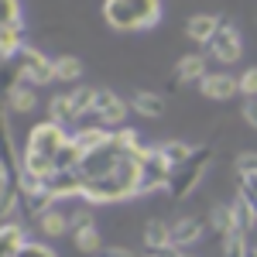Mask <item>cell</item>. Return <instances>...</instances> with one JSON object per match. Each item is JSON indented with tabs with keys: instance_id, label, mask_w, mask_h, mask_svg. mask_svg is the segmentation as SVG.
I'll return each instance as SVG.
<instances>
[{
	"instance_id": "4dcf8cb0",
	"label": "cell",
	"mask_w": 257,
	"mask_h": 257,
	"mask_svg": "<svg viewBox=\"0 0 257 257\" xmlns=\"http://www.w3.org/2000/svg\"><path fill=\"white\" fill-rule=\"evenodd\" d=\"M0 28H24V24H21V0H4Z\"/></svg>"
},
{
	"instance_id": "d6986e66",
	"label": "cell",
	"mask_w": 257,
	"mask_h": 257,
	"mask_svg": "<svg viewBox=\"0 0 257 257\" xmlns=\"http://www.w3.org/2000/svg\"><path fill=\"white\" fill-rule=\"evenodd\" d=\"M209 226H213V233H219V237L237 233L233 206H230V202H213V206H209Z\"/></svg>"
},
{
	"instance_id": "8fae6325",
	"label": "cell",
	"mask_w": 257,
	"mask_h": 257,
	"mask_svg": "<svg viewBox=\"0 0 257 257\" xmlns=\"http://www.w3.org/2000/svg\"><path fill=\"white\" fill-rule=\"evenodd\" d=\"M45 189L48 192H55L59 196V202L62 199H79L82 196V175H79V168L76 172H52V175L45 178Z\"/></svg>"
},
{
	"instance_id": "ffe728a7",
	"label": "cell",
	"mask_w": 257,
	"mask_h": 257,
	"mask_svg": "<svg viewBox=\"0 0 257 257\" xmlns=\"http://www.w3.org/2000/svg\"><path fill=\"white\" fill-rule=\"evenodd\" d=\"M144 247L148 250H155V247H172V223H165V219H148L144 223Z\"/></svg>"
},
{
	"instance_id": "83f0119b",
	"label": "cell",
	"mask_w": 257,
	"mask_h": 257,
	"mask_svg": "<svg viewBox=\"0 0 257 257\" xmlns=\"http://www.w3.org/2000/svg\"><path fill=\"white\" fill-rule=\"evenodd\" d=\"M72 237H76V247L86 250V254H99V250H103V237H99V226H96V223H89V226L76 230Z\"/></svg>"
},
{
	"instance_id": "1f68e13d",
	"label": "cell",
	"mask_w": 257,
	"mask_h": 257,
	"mask_svg": "<svg viewBox=\"0 0 257 257\" xmlns=\"http://www.w3.org/2000/svg\"><path fill=\"white\" fill-rule=\"evenodd\" d=\"M240 96L257 99V65H250V69L240 72Z\"/></svg>"
},
{
	"instance_id": "7c38bea8",
	"label": "cell",
	"mask_w": 257,
	"mask_h": 257,
	"mask_svg": "<svg viewBox=\"0 0 257 257\" xmlns=\"http://www.w3.org/2000/svg\"><path fill=\"white\" fill-rule=\"evenodd\" d=\"M89 123H82V127H76V134L72 138L79 141V148L89 155V151H96V148H106L110 141H113V131L110 127H103L99 120H93V117H86Z\"/></svg>"
},
{
	"instance_id": "3957f363",
	"label": "cell",
	"mask_w": 257,
	"mask_h": 257,
	"mask_svg": "<svg viewBox=\"0 0 257 257\" xmlns=\"http://www.w3.org/2000/svg\"><path fill=\"white\" fill-rule=\"evenodd\" d=\"M206 172H209V148H199L196 158L185 161L182 168H175V175H172V182H168V192H172L175 199L192 196L199 185H202Z\"/></svg>"
},
{
	"instance_id": "2e32d148",
	"label": "cell",
	"mask_w": 257,
	"mask_h": 257,
	"mask_svg": "<svg viewBox=\"0 0 257 257\" xmlns=\"http://www.w3.org/2000/svg\"><path fill=\"white\" fill-rule=\"evenodd\" d=\"M24 243H28L24 223H18V219H4V230H0V250H4V257H14Z\"/></svg>"
},
{
	"instance_id": "74e56055",
	"label": "cell",
	"mask_w": 257,
	"mask_h": 257,
	"mask_svg": "<svg viewBox=\"0 0 257 257\" xmlns=\"http://www.w3.org/2000/svg\"><path fill=\"white\" fill-rule=\"evenodd\" d=\"M243 257H257V243H247V250H243Z\"/></svg>"
},
{
	"instance_id": "ba28073f",
	"label": "cell",
	"mask_w": 257,
	"mask_h": 257,
	"mask_svg": "<svg viewBox=\"0 0 257 257\" xmlns=\"http://www.w3.org/2000/svg\"><path fill=\"white\" fill-rule=\"evenodd\" d=\"M120 158H123V151H120V148L113 144V141H110L106 148H96V151H89V155L82 158V165H79V175H82V182L110 175V172H113V168L120 165Z\"/></svg>"
},
{
	"instance_id": "d4e9b609",
	"label": "cell",
	"mask_w": 257,
	"mask_h": 257,
	"mask_svg": "<svg viewBox=\"0 0 257 257\" xmlns=\"http://www.w3.org/2000/svg\"><path fill=\"white\" fill-rule=\"evenodd\" d=\"M113 144H117L123 155H144L151 144H144V138H141L134 127H117L113 131Z\"/></svg>"
},
{
	"instance_id": "ac0fdd59",
	"label": "cell",
	"mask_w": 257,
	"mask_h": 257,
	"mask_svg": "<svg viewBox=\"0 0 257 257\" xmlns=\"http://www.w3.org/2000/svg\"><path fill=\"white\" fill-rule=\"evenodd\" d=\"M38 230L45 233V237H65L69 230H72V223H69V213H62L59 206H52L48 213H41L38 216Z\"/></svg>"
},
{
	"instance_id": "7a4b0ae2",
	"label": "cell",
	"mask_w": 257,
	"mask_h": 257,
	"mask_svg": "<svg viewBox=\"0 0 257 257\" xmlns=\"http://www.w3.org/2000/svg\"><path fill=\"white\" fill-rule=\"evenodd\" d=\"M175 175L172 161L161 155L158 144H151L144 155H141V182H138V196H151L158 189H168V182Z\"/></svg>"
},
{
	"instance_id": "e0dca14e",
	"label": "cell",
	"mask_w": 257,
	"mask_h": 257,
	"mask_svg": "<svg viewBox=\"0 0 257 257\" xmlns=\"http://www.w3.org/2000/svg\"><path fill=\"white\" fill-rule=\"evenodd\" d=\"M230 206H233V219H237L240 233H254V230H257V206H254V202L243 196V192H237Z\"/></svg>"
},
{
	"instance_id": "cb8c5ba5",
	"label": "cell",
	"mask_w": 257,
	"mask_h": 257,
	"mask_svg": "<svg viewBox=\"0 0 257 257\" xmlns=\"http://www.w3.org/2000/svg\"><path fill=\"white\" fill-rule=\"evenodd\" d=\"M52 206H59V196L48 192V189H38V192H24V213L38 219L41 213H48Z\"/></svg>"
},
{
	"instance_id": "4fadbf2b",
	"label": "cell",
	"mask_w": 257,
	"mask_h": 257,
	"mask_svg": "<svg viewBox=\"0 0 257 257\" xmlns=\"http://www.w3.org/2000/svg\"><path fill=\"white\" fill-rule=\"evenodd\" d=\"M38 106V93H35V86L31 82H24V79H18V82H11V89H7V113H31Z\"/></svg>"
},
{
	"instance_id": "836d02e7",
	"label": "cell",
	"mask_w": 257,
	"mask_h": 257,
	"mask_svg": "<svg viewBox=\"0 0 257 257\" xmlns=\"http://www.w3.org/2000/svg\"><path fill=\"white\" fill-rule=\"evenodd\" d=\"M237 178H240V192L257 206V172H247V175H237Z\"/></svg>"
},
{
	"instance_id": "52a82bcc",
	"label": "cell",
	"mask_w": 257,
	"mask_h": 257,
	"mask_svg": "<svg viewBox=\"0 0 257 257\" xmlns=\"http://www.w3.org/2000/svg\"><path fill=\"white\" fill-rule=\"evenodd\" d=\"M127 110H131V103H127V99H120L113 89H96L93 113H89V117L99 120V123H103V127H110V131H117V127H123V120H127Z\"/></svg>"
},
{
	"instance_id": "d6a6232c",
	"label": "cell",
	"mask_w": 257,
	"mask_h": 257,
	"mask_svg": "<svg viewBox=\"0 0 257 257\" xmlns=\"http://www.w3.org/2000/svg\"><path fill=\"white\" fill-rule=\"evenodd\" d=\"M233 165H237V175H247V172H257V151H240Z\"/></svg>"
},
{
	"instance_id": "277c9868",
	"label": "cell",
	"mask_w": 257,
	"mask_h": 257,
	"mask_svg": "<svg viewBox=\"0 0 257 257\" xmlns=\"http://www.w3.org/2000/svg\"><path fill=\"white\" fill-rule=\"evenodd\" d=\"M14 65H18V79L31 82V86H48V82H55V59H48V55H41L38 48H21L18 55H14Z\"/></svg>"
},
{
	"instance_id": "4316f807",
	"label": "cell",
	"mask_w": 257,
	"mask_h": 257,
	"mask_svg": "<svg viewBox=\"0 0 257 257\" xmlns=\"http://www.w3.org/2000/svg\"><path fill=\"white\" fill-rule=\"evenodd\" d=\"M69 99H72L76 120H86L89 113H93V99H96V89H93V86H76V89L69 93Z\"/></svg>"
},
{
	"instance_id": "44dd1931",
	"label": "cell",
	"mask_w": 257,
	"mask_h": 257,
	"mask_svg": "<svg viewBox=\"0 0 257 257\" xmlns=\"http://www.w3.org/2000/svg\"><path fill=\"white\" fill-rule=\"evenodd\" d=\"M161 148V155L172 161V168H182L185 161H192L196 158V151H199V144H189V141H165V144H158Z\"/></svg>"
},
{
	"instance_id": "603a6c76",
	"label": "cell",
	"mask_w": 257,
	"mask_h": 257,
	"mask_svg": "<svg viewBox=\"0 0 257 257\" xmlns=\"http://www.w3.org/2000/svg\"><path fill=\"white\" fill-rule=\"evenodd\" d=\"M82 158H86V151L79 148V141L69 138L59 148V155H55V168H59V172H76V168L82 165Z\"/></svg>"
},
{
	"instance_id": "7402d4cb",
	"label": "cell",
	"mask_w": 257,
	"mask_h": 257,
	"mask_svg": "<svg viewBox=\"0 0 257 257\" xmlns=\"http://www.w3.org/2000/svg\"><path fill=\"white\" fill-rule=\"evenodd\" d=\"M48 120L62 123L65 131L79 123V120H76V110H72V99H69V93H59V96H52V103H48Z\"/></svg>"
},
{
	"instance_id": "8d00e7d4",
	"label": "cell",
	"mask_w": 257,
	"mask_h": 257,
	"mask_svg": "<svg viewBox=\"0 0 257 257\" xmlns=\"http://www.w3.org/2000/svg\"><path fill=\"white\" fill-rule=\"evenodd\" d=\"M99 257H138V254H134L131 247H103Z\"/></svg>"
},
{
	"instance_id": "d590c367",
	"label": "cell",
	"mask_w": 257,
	"mask_h": 257,
	"mask_svg": "<svg viewBox=\"0 0 257 257\" xmlns=\"http://www.w3.org/2000/svg\"><path fill=\"white\" fill-rule=\"evenodd\" d=\"M240 113H243V120H247V123H250V127L257 131V99H247Z\"/></svg>"
},
{
	"instance_id": "484cf974",
	"label": "cell",
	"mask_w": 257,
	"mask_h": 257,
	"mask_svg": "<svg viewBox=\"0 0 257 257\" xmlns=\"http://www.w3.org/2000/svg\"><path fill=\"white\" fill-rule=\"evenodd\" d=\"M131 110H134V113H141V117H161L165 103H161V96H158V93L138 89V93L131 96Z\"/></svg>"
},
{
	"instance_id": "5bb4252c",
	"label": "cell",
	"mask_w": 257,
	"mask_h": 257,
	"mask_svg": "<svg viewBox=\"0 0 257 257\" xmlns=\"http://www.w3.org/2000/svg\"><path fill=\"white\" fill-rule=\"evenodd\" d=\"M219 21L223 18H216V14H192L185 21V38H192L196 45H209V38L219 28Z\"/></svg>"
},
{
	"instance_id": "8992f818",
	"label": "cell",
	"mask_w": 257,
	"mask_h": 257,
	"mask_svg": "<svg viewBox=\"0 0 257 257\" xmlns=\"http://www.w3.org/2000/svg\"><path fill=\"white\" fill-rule=\"evenodd\" d=\"M209 55L216 62H223V65H233V62L243 59V38H240V31H237V24L233 21H219V28H216V35L209 38Z\"/></svg>"
},
{
	"instance_id": "f546056e",
	"label": "cell",
	"mask_w": 257,
	"mask_h": 257,
	"mask_svg": "<svg viewBox=\"0 0 257 257\" xmlns=\"http://www.w3.org/2000/svg\"><path fill=\"white\" fill-rule=\"evenodd\" d=\"M14 257H59V254H55V247H48V243H41V240H28Z\"/></svg>"
},
{
	"instance_id": "9a60e30c",
	"label": "cell",
	"mask_w": 257,
	"mask_h": 257,
	"mask_svg": "<svg viewBox=\"0 0 257 257\" xmlns=\"http://www.w3.org/2000/svg\"><path fill=\"white\" fill-rule=\"evenodd\" d=\"M209 76L206 55H182L175 62V82H202Z\"/></svg>"
},
{
	"instance_id": "9c48e42d",
	"label": "cell",
	"mask_w": 257,
	"mask_h": 257,
	"mask_svg": "<svg viewBox=\"0 0 257 257\" xmlns=\"http://www.w3.org/2000/svg\"><path fill=\"white\" fill-rule=\"evenodd\" d=\"M202 237H206V223H202L199 216H178V219H172V247L189 250V247H196Z\"/></svg>"
},
{
	"instance_id": "f1b7e54d",
	"label": "cell",
	"mask_w": 257,
	"mask_h": 257,
	"mask_svg": "<svg viewBox=\"0 0 257 257\" xmlns=\"http://www.w3.org/2000/svg\"><path fill=\"white\" fill-rule=\"evenodd\" d=\"M82 76V62L76 55H59L55 59V82H76Z\"/></svg>"
},
{
	"instance_id": "6da1fadb",
	"label": "cell",
	"mask_w": 257,
	"mask_h": 257,
	"mask_svg": "<svg viewBox=\"0 0 257 257\" xmlns=\"http://www.w3.org/2000/svg\"><path fill=\"white\" fill-rule=\"evenodd\" d=\"M103 21L113 31H148L161 21V0H106Z\"/></svg>"
},
{
	"instance_id": "30bf717a",
	"label": "cell",
	"mask_w": 257,
	"mask_h": 257,
	"mask_svg": "<svg viewBox=\"0 0 257 257\" xmlns=\"http://www.w3.org/2000/svg\"><path fill=\"white\" fill-rule=\"evenodd\" d=\"M199 93L206 99H233L240 93V76L230 72H209L206 79L199 82Z\"/></svg>"
},
{
	"instance_id": "5b68a950",
	"label": "cell",
	"mask_w": 257,
	"mask_h": 257,
	"mask_svg": "<svg viewBox=\"0 0 257 257\" xmlns=\"http://www.w3.org/2000/svg\"><path fill=\"white\" fill-rule=\"evenodd\" d=\"M69 138H72V131H65L62 123H55V120H41L38 127H31V134H28V148H24V151H31V155H41V158H52V161H55L59 148Z\"/></svg>"
},
{
	"instance_id": "e575fe53",
	"label": "cell",
	"mask_w": 257,
	"mask_h": 257,
	"mask_svg": "<svg viewBox=\"0 0 257 257\" xmlns=\"http://www.w3.org/2000/svg\"><path fill=\"white\" fill-rule=\"evenodd\" d=\"M69 223H72V230H69V233H76V230L89 226V223H96V219H93L89 209H76V213H69Z\"/></svg>"
}]
</instances>
